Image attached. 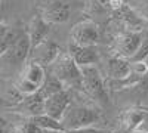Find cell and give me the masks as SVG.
<instances>
[{
  "label": "cell",
  "mask_w": 148,
  "mask_h": 133,
  "mask_svg": "<svg viewBox=\"0 0 148 133\" xmlns=\"http://www.w3.org/2000/svg\"><path fill=\"white\" fill-rule=\"evenodd\" d=\"M82 76V89L83 92L98 102H107V87L105 80L96 65L79 67Z\"/></svg>",
  "instance_id": "cell-4"
},
{
  "label": "cell",
  "mask_w": 148,
  "mask_h": 133,
  "mask_svg": "<svg viewBox=\"0 0 148 133\" xmlns=\"http://www.w3.org/2000/svg\"><path fill=\"white\" fill-rule=\"evenodd\" d=\"M71 98L73 95L68 89H64L45 98V114L53 117L55 120H61L71 102Z\"/></svg>",
  "instance_id": "cell-11"
},
{
  "label": "cell",
  "mask_w": 148,
  "mask_h": 133,
  "mask_svg": "<svg viewBox=\"0 0 148 133\" xmlns=\"http://www.w3.org/2000/svg\"><path fill=\"white\" fill-rule=\"evenodd\" d=\"M30 52H31V43L27 35V31L24 30L19 37L0 56V71H2V68H8L10 71L18 68L22 70L24 65L28 62Z\"/></svg>",
  "instance_id": "cell-3"
},
{
  "label": "cell",
  "mask_w": 148,
  "mask_h": 133,
  "mask_svg": "<svg viewBox=\"0 0 148 133\" xmlns=\"http://www.w3.org/2000/svg\"><path fill=\"white\" fill-rule=\"evenodd\" d=\"M22 31L24 30L9 27V25H5V24H0V56H2L8 50V47L19 37Z\"/></svg>",
  "instance_id": "cell-16"
},
{
  "label": "cell",
  "mask_w": 148,
  "mask_h": 133,
  "mask_svg": "<svg viewBox=\"0 0 148 133\" xmlns=\"http://www.w3.org/2000/svg\"><path fill=\"white\" fill-rule=\"evenodd\" d=\"M142 40V34L135 30H125L114 39V52L117 56L130 59L136 53Z\"/></svg>",
  "instance_id": "cell-7"
},
{
  "label": "cell",
  "mask_w": 148,
  "mask_h": 133,
  "mask_svg": "<svg viewBox=\"0 0 148 133\" xmlns=\"http://www.w3.org/2000/svg\"><path fill=\"white\" fill-rule=\"evenodd\" d=\"M142 16L148 21V2H145L144 6H142Z\"/></svg>",
  "instance_id": "cell-23"
},
{
  "label": "cell",
  "mask_w": 148,
  "mask_h": 133,
  "mask_svg": "<svg viewBox=\"0 0 148 133\" xmlns=\"http://www.w3.org/2000/svg\"><path fill=\"white\" fill-rule=\"evenodd\" d=\"M130 133H148V132H144V130H141V129H135V130H132Z\"/></svg>",
  "instance_id": "cell-25"
},
{
  "label": "cell",
  "mask_w": 148,
  "mask_h": 133,
  "mask_svg": "<svg viewBox=\"0 0 148 133\" xmlns=\"http://www.w3.org/2000/svg\"><path fill=\"white\" fill-rule=\"evenodd\" d=\"M15 133H45L39 126H36L30 118H24L21 123H15Z\"/></svg>",
  "instance_id": "cell-19"
},
{
  "label": "cell",
  "mask_w": 148,
  "mask_h": 133,
  "mask_svg": "<svg viewBox=\"0 0 148 133\" xmlns=\"http://www.w3.org/2000/svg\"><path fill=\"white\" fill-rule=\"evenodd\" d=\"M0 133H15V123L3 114H0Z\"/></svg>",
  "instance_id": "cell-21"
},
{
  "label": "cell",
  "mask_w": 148,
  "mask_h": 133,
  "mask_svg": "<svg viewBox=\"0 0 148 133\" xmlns=\"http://www.w3.org/2000/svg\"><path fill=\"white\" fill-rule=\"evenodd\" d=\"M105 72H107V77L114 84L123 86V83L130 76V61L117 55L110 56L105 61Z\"/></svg>",
  "instance_id": "cell-9"
},
{
  "label": "cell",
  "mask_w": 148,
  "mask_h": 133,
  "mask_svg": "<svg viewBox=\"0 0 148 133\" xmlns=\"http://www.w3.org/2000/svg\"><path fill=\"white\" fill-rule=\"evenodd\" d=\"M68 53L77 67L96 65L99 62V52L96 46H77L71 43Z\"/></svg>",
  "instance_id": "cell-12"
},
{
  "label": "cell",
  "mask_w": 148,
  "mask_h": 133,
  "mask_svg": "<svg viewBox=\"0 0 148 133\" xmlns=\"http://www.w3.org/2000/svg\"><path fill=\"white\" fill-rule=\"evenodd\" d=\"M19 77L25 78L27 81L33 83L37 87H42L43 83H45V78H46V68L28 61L25 65H24V68L21 70Z\"/></svg>",
  "instance_id": "cell-14"
},
{
  "label": "cell",
  "mask_w": 148,
  "mask_h": 133,
  "mask_svg": "<svg viewBox=\"0 0 148 133\" xmlns=\"http://www.w3.org/2000/svg\"><path fill=\"white\" fill-rule=\"evenodd\" d=\"M10 110H12V113L19 114L24 118H30V117L45 114V98L39 90L34 95L22 98V101L18 102L15 106H12Z\"/></svg>",
  "instance_id": "cell-10"
},
{
  "label": "cell",
  "mask_w": 148,
  "mask_h": 133,
  "mask_svg": "<svg viewBox=\"0 0 148 133\" xmlns=\"http://www.w3.org/2000/svg\"><path fill=\"white\" fill-rule=\"evenodd\" d=\"M49 74L55 76L64 87L70 89H79L82 87V76H80V68L76 65L70 56L68 52H59L55 61L46 68Z\"/></svg>",
  "instance_id": "cell-2"
},
{
  "label": "cell",
  "mask_w": 148,
  "mask_h": 133,
  "mask_svg": "<svg viewBox=\"0 0 148 133\" xmlns=\"http://www.w3.org/2000/svg\"><path fill=\"white\" fill-rule=\"evenodd\" d=\"M71 8L65 0H42L39 5V15L51 24H64L68 21Z\"/></svg>",
  "instance_id": "cell-6"
},
{
  "label": "cell",
  "mask_w": 148,
  "mask_h": 133,
  "mask_svg": "<svg viewBox=\"0 0 148 133\" xmlns=\"http://www.w3.org/2000/svg\"><path fill=\"white\" fill-rule=\"evenodd\" d=\"M71 43L77 46H98L101 42L99 27L92 19H83L71 28Z\"/></svg>",
  "instance_id": "cell-5"
},
{
  "label": "cell",
  "mask_w": 148,
  "mask_h": 133,
  "mask_svg": "<svg viewBox=\"0 0 148 133\" xmlns=\"http://www.w3.org/2000/svg\"><path fill=\"white\" fill-rule=\"evenodd\" d=\"M0 106H8V104L5 102V99L2 98V96H0Z\"/></svg>",
  "instance_id": "cell-24"
},
{
  "label": "cell",
  "mask_w": 148,
  "mask_h": 133,
  "mask_svg": "<svg viewBox=\"0 0 148 133\" xmlns=\"http://www.w3.org/2000/svg\"><path fill=\"white\" fill-rule=\"evenodd\" d=\"M99 118H101L99 113L92 105L84 102H77L71 98V102L65 110L62 118L59 120V123L62 126L64 132H70V130L95 126L99 121Z\"/></svg>",
  "instance_id": "cell-1"
},
{
  "label": "cell",
  "mask_w": 148,
  "mask_h": 133,
  "mask_svg": "<svg viewBox=\"0 0 148 133\" xmlns=\"http://www.w3.org/2000/svg\"><path fill=\"white\" fill-rule=\"evenodd\" d=\"M145 114H147V111H142V110H129V111H126L125 117H123V126H125V129L127 130V133H130L132 130L139 127Z\"/></svg>",
  "instance_id": "cell-17"
},
{
  "label": "cell",
  "mask_w": 148,
  "mask_h": 133,
  "mask_svg": "<svg viewBox=\"0 0 148 133\" xmlns=\"http://www.w3.org/2000/svg\"><path fill=\"white\" fill-rule=\"evenodd\" d=\"M30 120L39 126L45 133H58V132H64L62 126H61L59 120H55L53 117L47 115V114H40V115H36V117H30Z\"/></svg>",
  "instance_id": "cell-15"
},
{
  "label": "cell",
  "mask_w": 148,
  "mask_h": 133,
  "mask_svg": "<svg viewBox=\"0 0 148 133\" xmlns=\"http://www.w3.org/2000/svg\"><path fill=\"white\" fill-rule=\"evenodd\" d=\"M138 129H141V130H144V132H148V111H147V114H145V117H144V120H142V123L139 124Z\"/></svg>",
  "instance_id": "cell-22"
},
{
  "label": "cell",
  "mask_w": 148,
  "mask_h": 133,
  "mask_svg": "<svg viewBox=\"0 0 148 133\" xmlns=\"http://www.w3.org/2000/svg\"><path fill=\"white\" fill-rule=\"evenodd\" d=\"M49 24L37 14L33 16V19L30 21V25H28V30L27 31V35L30 39V43H31V47L37 46L39 43H42L43 40L47 39V34H49Z\"/></svg>",
  "instance_id": "cell-13"
},
{
  "label": "cell",
  "mask_w": 148,
  "mask_h": 133,
  "mask_svg": "<svg viewBox=\"0 0 148 133\" xmlns=\"http://www.w3.org/2000/svg\"><path fill=\"white\" fill-rule=\"evenodd\" d=\"M64 84L61 83L55 76L52 74H49V72L46 71V78H45V83H43V86L40 87V93L43 95V98H47V96H51L56 92H61V90H64Z\"/></svg>",
  "instance_id": "cell-18"
},
{
  "label": "cell",
  "mask_w": 148,
  "mask_h": 133,
  "mask_svg": "<svg viewBox=\"0 0 148 133\" xmlns=\"http://www.w3.org/2000/svg\"><path fill=\"white\" fill-rule=\"evenodd\" d=\"M147 59H148V34H144L141 44L138 47L136 53L130 59V62H145Z\"/></svg>",
  "instance_id": "cell-20"
},
{
  "label": "cell",
  "mask_w": 148,
  "mask_h": 133,
  "mask_svg": "<svg viewBox=\"0 0 148 133\" xmlns=\"http://www.w3.org/2000/svg\"><path fill=\"white\" fill-rule=\"evenodd\" d=\"M59 52L61 50H59L58 44L53 43V42H51L49 39H46L42 43H39L37 46L31 47L28 61L30 62H34L37 65H40L43 68H47L56 59V56L59 55Z\"/></svg>",
  "instance_id": "cell-8"
}]
</instances>
